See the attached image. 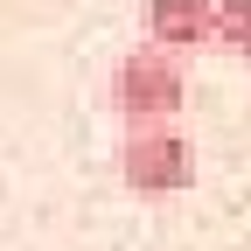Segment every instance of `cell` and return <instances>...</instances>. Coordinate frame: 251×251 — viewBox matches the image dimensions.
Listing matches in <instances>:
<instances>
[{
  "label": "cell",
  "instance_id": "3",
  "mask_svg": "<svg viewBox=\"0 0 251 251\" xmlns=\"http://www.w3.org/2000/svg\"><path fill=\"white\" fill-rule=\"evenodd\" d=\"M140 35H147V49H161L175 63L196 49H216V0H147Z\"/></svg>",
  "mask_w": 251,
  "mask_h": 251
},
{
  "label": "cell",
  "instance_id": "2",
  "mask_svg": "<svg viewBox=\"0 0 251 251\" xmlns=\"http://www.w3.org/2000/svg\"><path fill=\"white\" fill-rule=\"evenodd\" d=\"M119 181L133 188V196H147V202L196 188V147H188V133L181 126H126V140H119Z\"/></svg>",
  "mask_w": 251,
  "mask_h": 251
},
{
  "label": "cell",
  "instance_id": "1",
  "mask_svg": "<svg viewBox=\"0 0 251 251\" xmlns=\"http://www.w3.org/2000/svg\"><path fill=\"white\" fill-rule=\"evenodd\" d=\"M181 98H188L181 63L161 56V49H147V42L126 49V56L112 63V77H105V105H112L126 126H175Z\"/></svg>",
  "mask_w": 251,
  "mask_h": 251
},
{
  "label": "cell",
  "instance_id": "4",
  "mask_svg": "<svg viewBox=\"0 0 251 251\" xmlns=\"http://www.w3.org/2000/svg\"><path fill=\"white\" fill-rule=\"evenodd\" d=\"M216 49L251 56V0H216Z\"/></svg>",
  "mask_w": 251,
  "mask_h": 251
}]
</instances>
